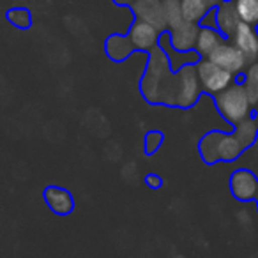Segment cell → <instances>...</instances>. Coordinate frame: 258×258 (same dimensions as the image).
I'll return each instance as SVG.
<instances>
[{"label": "cell", "instance_id": "d6986e66", "mask_svg": "<svg viewBox=\"0 0 258 258\" xmlns=\"http://www.w3.org/2000/svg\"><path fill=\"white\" fill-rule=\"evenodd\" d=\"M256 120H258V110H256Z\"/></svg>", "mask_w": 258, "mask_h": 258}, {"label": "cell", "instance_id": "8992f818", "mask_svg": "<svg viewBox=\"0 0 258 258\" xmlns=\"http://www.w3.org/2000/svg\"><path fill=\"white\" fill-rule=\"evenodd\" d=\"M230 186H232V193L235 198L246 202L249 198H253L258 191V182L254 179V175L247 170H239L232 175L230 180Z\"/></svg>", "mask_w": 258, "mask_h": 258}, {"label": "cell", "instance_id": "30bf717a", "mask_svg": "<svg viewBox=\"0 0 258 258\" xmlns=\"http://www.w3.org/2000/svg\"><path fill=\"white\" fill-rule=\"evenodd\" d=\"M198 89H200V82H198L197 71L193 69H186L182 73V85H180V99L179 103L187 106V104H193V101L198 96Z\"/></svg>", "mask_w": 258, "mask_h": 258}, {"label": "cell", "instance_id": "7a4b0ae2", "mask_svg": "<svg viewBox=\"0 0 258 258\" xmlns=\"http://www.w3.org/2000/svg\"><path fill=\"white\" fill-rule=\"evenodd\" d=\"M197 76L204 90L211 94H218L233 82L235 76L230 71L223 69L221 66L214 64L211 58H204L197 66Z\"/></svg>", "mask_w": 258, "mask_h": 258}, {"label": "cell", "instance_id": "ac0fdd59", "mask_svg": "<svg viewBox=\"0 0 258 258\" xmlns=\"http://www.w3.org/2000/svg\"><path fill=\"white\" fill-rule=\"evenodd\" d=\"M207 2H209V4H211V6H218L219 0H207Z\"/></svg>", "mask_w": 258, "mask_h": 258}, {"label": "cell", "instance_id": "ffe728a7", "mask_svg": "<svg viewBox=\"0 0 258 258\" xmlns=\"http://www.w3.org/2000/svg\"><path fill=\"white\" fill-rule=\"evenodd\" d=\"M256 198H258V191H256Z\"/></svg>", "mask_w": 258, "mask_h": 258}, {"label": "cell", "instance_id": "277c9868", "mask_svg": "<svg viewBox=\"0 0 258 258\" xmlns=\"http://www.w3.org/2000/svg\"><path fill=\"white\" fill-rule=\"evenodd\" d=\"M230 39H232V43L242 51L247 64L258 60V32L253 29V25L240 22Z\"/></svg>", "mask_w": 258, "mask_h": 258}, {"label": "cell", "instance_id": "8fae6325", "mask_svg": "<svg viewBox=\"0 0 258 258\" xmlns=\"http://www.w3.org/2000/svg\"><path fill=\"white\" fill-rule=\"evenodd\" d=\"M180 15L182 20L186 22H200L209 11V2L207 0H180Z\"/></svg>", "mask_w": 258, "mask_h": 258}, {"label": "cell", "instance_id": "ba28073f", "mask_svg": "<svg viewBox=\"0 0 258 258\" xmlns=\"http://www.w3.org/2000/svg\"><path fill=\"white\" fill-rule=\"evenodd\" d=\"M129 39H131V44L133 48H138V50H149L151 46H154L156 41H158V30L152 23L145 22H138L137 25L131 29V34H129Z\"/></svg>", "mask_w": 258, "mask_h": 258}, {"label": "cell", "instance_id": "7c38bea8", "mask_svg": "<svg viewBox=\"0 0 258 258\" xmlns=\"http://www.w3.org/2000/svg\"><path fill=\"white\" fill-rule=\"evenodd\" d=\"M221 36H219L218 30L211 29V27H204V29L198 30L197 41H195V46H197L198 53L200 55H209L219 43H221Z\"/></svg>", "mask_w": 258, "mask_h": 258}, {"label": "cell", "instance_id": "2e32d148", "mask_svg": "<svg viewBox=\"0 0 258 258\" xmlns=\"http://www.w3.org/2000/svg\"><path fill=\"white\" fill-rule=\"evenodd\" d=\"M161 142H163V137L159 133L147 135V138H145V151H147V152H154L156 149L161 145Z\"/></svg>", "mask_w": 258, "mask_h": 258}, {"label": "cell", "instance_id": "e0dca14e", "mask_svg": "<svg viewBox=\"0 0 258 258\" xmlns=\"http://www.w3.org/2000/svg\"><path fill=\"white\" fill-rule=\"evenodd\" d=\"M145 182L151 184L152 187H159V186H161V179H159V177H156V175H149L147 179H145Z\"/></svg>", "mask_w": 258, "mask_h": 258}, {"label": "cell", "instance_id": "3957f363", "mask_svg": "<svg viewBox=\"0 0 258 258\" xmlns=\"http://www.w3.org/2000/svg\"><path fill=\"white\" fill-rule=\"evenodd\" d=\"M207 57L211 58L214 64L221 66L223 69L230 71L233 76L240 75L247 66V60L242 55V51L233 43H226V41H221Z\"/></svg>", "mask_w": 258, "mask_h": 258}, {"label": "cell", "instance_id": "5b68a950", "mask_svg": "<svg viewBox=\"0 0 258 258\" xmlns=\"http://www.w3.org/2000/svg\"><path fill=\"white\" fill-rule=\"evenodd\" d=\"M216 16V29H219V32H223L225 37H232L235 32L237 25L240 23V18L237 15L233 2H221L214 11Z\"/></svg>", "mask_w": 258, "mask_h": 258}, {"label": "cell", "instance_id": "9c48e42d", "mask_svg": "<svg viewBox=\"0 0 258 258\" xmlns=\"http://www.w3.org/2000/svg\"><path fill=\"white\" fill-rule=\"evenodd\" d=\"M197 34H198V29L195 27V23L186 22V20H182V22L177 23L175 27H172V39L177 50L193 48L195 41H197Z\"/></svg>", "mask_w": 258, "mask_h": 258}, {"label": "cell", "instance_id": "4fadbf2b", "mask_svg": "<svg viewBox=\"0 0 258 258\" xmlns=\"http://www.w3.org/2000/svg\"><path fill=\"white\" fill-rule=\"evenodd\" d=\"M232 2L240 22L249 25L258 23V0H232Z\"/></svg>", "mask_w": 258, "mask_h": 258}, {"label": "cell", "instance_id": "9a60e30c", "mask_svg": "<svg viewBox=\"0 0 258 258\" xmlns=\"http://www.w3.org/2000/svg\"><path fill=\"white\" fill-rule=\"evenodd\" d=\"M6 20L11 23L13 27L20 30H27L32 25V15H30L29 9L25 8H13L6 13Z\"/></svg>", "mask_w": 258, "mask_h": 258}, {"label": "cell", "instance_id": "52a82bcc", "mask_svg": "<svg viewBox=\"0 0 258 258\" xmlns=\"http://www.w3.org/2000/svg\"><path fill=\"white\" fill-rule=\"evenodd\" d=\"M44 202L46 205L58 216H66L73 211L75 207V202L69 191L62 189L58 186H48L44 189Z\"/></svg>", "mask_w": 258, "mask_h": 258}, {"label": "cell", "instance_id": "6da1fadb", "mask_svg": "<svg viewBox=\"0 0 258 258\" xmlns=\"http://www.w3.org/2000/svg\"><path fill=\"white\" fill-rule=\"evenodd\" d=\"M216 104H218L221 115L232 124H240L242 120L249 118L253 104L246 94L242 83H230L226 89L216 94Z\"/></svg>", "mask_w": 258, "mask_h": 258}, {"label": "cell", "instance_id": "5bb4252c", "mask_svg": "<svg viewBox=\"0 0 258 258\" xmlns=\"http://www.w3.org/2000/svg\"><path fill=\"white\" fill-rule=\"evenodd\" d=\"M242 85H244V89H246V94H247V97H249L251 104L258 106V60L249 64V68H247V71H246V76H244Z\"/></svg>", "mask_w": 258, "mask_h": 258}]
</instances>
